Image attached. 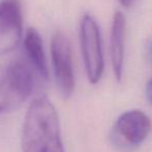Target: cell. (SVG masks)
Here are the masks:
<instances>
[{
  "label": "cell",
  "instance_id": "1",
  "mask_svg": "<svg viewBox=\"0 0 152 152\" xmlns=\"http://www.w3.org/2000/svg\"><path fill=\"white\" fill-rule=\"evenodd\" d=\"M22 152H65L59 120L46 96L30 102L22 130Z\"/></svg>",
  "mask_w": 152,
  "mask_h": 152
},
{
  "label": "cell",
  "instance_id": "2",
  "mask_svg": "<svg viewBox=\"0 0 152 152\" xmlns=\"http://www.w3.org/2000/svg\"><path fill=\"white\" fill-rule=\"evenodd\" d=\"M79 37L88 79L90 83L96 85L103 74L104 58L99 26L90 14H86L83 17Z\"/></svg>",
  "mask_w": 152,
  "mask_h": 152
},
{
  "label": "cell",
  "instance_id": "3",
  "mask_svg": "<svg viewBox=\"0 0 152 152\" xmlns=\"http://www.w3.org/2000/svg\"><path fill=\"white\" fill-rule=\"evenodd\" d=\"M151 129L152 123L147 114L140 110H131L123 113L116 121L112 141L121 150H133L147 139Z\"/></svg>",
  "mask_w": 152,
  "mask_h": 152
},
{
  "label": "cell",
  "instance_id": "4",
  "mask_svg": "<svg viewBox=\"0 0 152 152\" xmlns=\"http://www.w3.org/2000/svg\"><path fill=\"white\" fill-rule=\"evenodd\" d=\"M51 59L56 83L63 95L70 97L75 89L71 46L68 38L61 31L54 34L51 40Z\"/></svg>",
  "mask_w": 152,
  "mask_h": 152
},
{
  "label": "cell",
  "instance_id": "5",
  "mask_svg": "<svg viewBox=\"0 0 152 152\" xmlns=\"http://www.w3.org/2000/svg\"><path fill=\"white\" fill-rule=\"evenodd\" d=\"M23 34V17L19 0H0V55L15 50Z\"/></svg>",
  "mask_w": 152,
  "mask_h": 152
},
{
  "label": "cell",
  "instance_id": "6",
  "mask_svg": "<svg viewBox=\"0 0 152 152\" xmlns=\"http://www.w3.org/2000/svg\"><path fill=\"white\" fill-rule=\"evenodd\" d=\"M15 103L19 105L30 96L34 89V75L25 61L18 59L7 66L4 78L1 81Z\"/></svg>",
  "mask_w": 152,
  "mask_h": 152
},
{
  "label": "cell",
  "instance_id": "7",
  "mask_svg": "<svg viewBox=\"0 0 152 152\" xmlns=\"http://www.w3.org/2000/svg\"><path fill=\"white\" fill-rule=\"evenodd\" d=\"M126 37V19L122 12L115 13L110 30V59L117 81L122 80Z\"/></svg>",
  "mask_w": 152,
  "mask_h": 152
},
{
  "label": "cell",
  "instance_id": "8",
  "mask_svg": "<svg viewBox=\"0 0 152 152\" xmlns=\"http://www.w3.org/2000/svg\"><path fill=\"white\" fill-rule=\"evenodd\" d=\"M24 47L30 63L37 71L46 78L48 76L46 58H45L43 42L39 31L34 27H28L24 34Z\"/></svg>",
  "mask_w": 152,
  "mask_h": 152
},
{
  "label": "cell",
  "instance_id": "9",
  "mask_svg": "<svg viewBox=\"0 0 152 152\" xmlns=\"http://www.w3.org/2000/svg\"><path fill=\"white\" fill-rule=\"evenodd\" d=\"M15 106H17V104L7 93L2 83H0V114L12 107H15Z\"/></svg>",
  "mask_w": 152,
  "mask_h": 152
},
{
  "label": "cell",
  "instance_id": "10",
  "mask_svg": "<svg viewBox=\"0 0 152 152\" xmlns=\"http://www.w3.org/2000/svg\"><path fill=\"white\" fill-rule=\"evenodd\" d=\"M145 94L146 97H147L148 101L152 104V78L146 85V89H145Z\"/></svg>",
  "mask_w": 152,
  "mask_h": 152
},
{
  "label": "cell",
  "instance_id": "11",
  "mask_svg": "<svg viewBox=\"0 0 152 152\" xmlns=\"http://www.w3.org/2000/svg\"><path fill=\"white\" fill-rule=\"evenodd\" d=\"M119 2H120L121 4L123 5V7H131V5L133 4L134 0H119Z\"/></svg>",
  "mask_w": 152,
  "mask_h": 152
},
{
  "label": "cell",
  "instance_id": "12",
  "mask_svg": "<svg viewBox=\"0 0 152 152\" xmlns=\"http://www.w3.org/2000/svg\"><path fill=\"white\" fill-rule=\"evenodd\" d=\"M151 53H152V45H151Z\"/></svg>",
  "mask_w": 152,
  "mask_h": 152
}]
</instances>
